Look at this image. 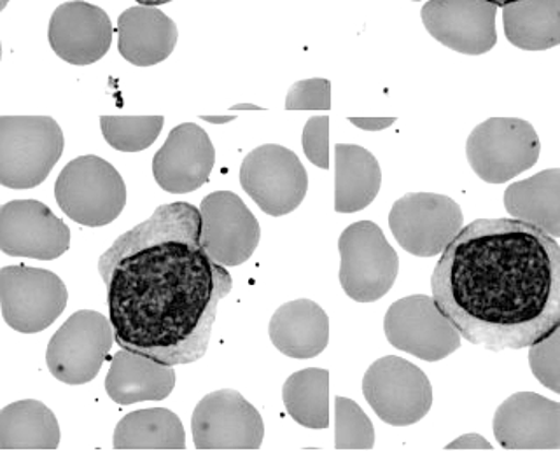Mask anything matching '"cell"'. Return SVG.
<instances>
[{
	"label": "cell",
	"mask_w": 560,
	"mask_h": 451,
	"mask_svg": "<svg viewBox=\"0 0 560 451\" xmlns=\"http://www.w3.org/2000/svg\"><path fill=\"white\" fill-rule=\"evenodd\" d=\"M200 232V209L184 202L162 205L98 259L122 351L171 366L206 355L218 302L232 290V276L201 247Z\"/></svg>",
	"instance_id": "6da1fadb"
},
{
	"label": "cell",
	"mask_w": 560,
	"mask_h": 451,
	"mask_svg": "<svg viewBox=\"0 0 560 451\" xmlns=\"http://www.w3.org/2000/svg\"><path fill=\"white\" fill-rule=\"evenodd\" d=\"M431 290L472 345L529 348L560 325V246L515 217L472 221L438 261Z\"/></svg>",
	"instance_id": "7a4b0ae2"
},
{
	"label": "cell",
	"mask_w": 560,
	"mask_h": 451,
	"mask_svg": "<svg viewBox=\"0 0 560 451\" xmlns=\"http://www.w3.org/2000/svg\"><path fill=\"white\" fill-rule=\"evenodd\" d=\"M66 147L60 124L49 116L0 118V182L32 189L48 179Z\"/></svg>",
	"instance_id": "3957f363"
},
{
	"label": "cell",
	"mask_w": 560,
	"mask_h": 451,
	"mask_svg": "<svg viewBox=\"0 0 560 451\" xmlns=\"http://www.w3.org/2000/svg\"><path fill=\"white\" fill-rule=\"evenodd\" d=\"M127 197L121 174L92 154L67 163L55 182L58 206L67 217L88 228H101L118 219Z\"/></svg>",
	"instance_id": "277c9868"
},
{
	"label": "cell",
	"mask_w": 560,
	"mask_h": 451,
	"mask_svg": "<svg viewBox=\"0 0 560 451\" xmlns=\"http://www.w3.org/2000/svg\"><path fill=\"white\" fill-rule=\"evenodd\" d=\"M541 142L533 124L518 118H490L466 142L469 167L489 185H503L533 168Z\"/></svg>",
	"instance_id": "5b68a950"
},
{
	"label": "cell",
	"mask_w": 560,
	"mask_h": 451,
	"mask_svg": "<svg viewBox=\"0 0 560 451\" xmlns=\"http://www.w3.org/2000/svg\"><path fill=\"white\" fill-rule=\"evenodd\" d=\"M340 284L350 299L373 302L393 289L399 259L378 224L359 221L350 224L338 240Z\"/></svg>",
	"instance_id": "8992f818"
},
{
	"label": "cell",
	"mask_w": 560,
	"mask_h": 451,
	"mask_svg": "<svg viewBox=\"0 0 560 451\" xmlns=\"http://www.w3.org/2000/svg\"><path fill=\"white\" fill-rule=\"evenodd\" d=\"M116 340L113 322L101 311L79 310L49 340V372L67 385L95 380Z\"/></svg>",
	"instance_id": "52a82bcc"
},
{
	"label": "cell",
	"mask_w": 560,
	"mask_h": 451,
	"mask_svg": "<svg viewBox=\"0 0 560 451\" xmlns=\"http://www.w3.org/2000/svg\"><path fill=\"white\" fill-rule=\"evenodd\" d=\"M363 394L376 416L394 427L417 424L433 406V387L425 372L396 355L368 368Z\"/></svg>",
	"instance_id": "ba28073f"
},
{
	"label": "cell",
	"mask_w": 560,
	"mask_h": 451,
	"mask_svg": "<svg viewBox=\"0 0 560 451\" xmlns=\"http://www.w3.org/2000/svg\"><path fill=\"white\" fill-rule=\"evenodd\" d=\"M69 301L66 284L57 273L25 264L0 270V305L9 328L35 334L58 319Z\"/></svg>",
	"instance_id": "9c48e42d"
},
{
	"label": "cell",
	"mask_w": 560,
	"mask_h": 451,
	"mask_svg": "<svg viewBox=\"0 0 560 451\" xmlns=\"http://www.w3.org/2000/svg\"><path fill=\"white\" fill-rule=\"evenodd\" d=\"M459 203L436 193H410L394 203L389 228L399 246L417 258L443 254L463 229Z\"/></svg>",
	"instance_id": "30bf717a"
},
{
	"label": "cell",
	"mask_w": 560,
	"mask_h": 451,
	"mask_svg": "<svg viewBox=\"0 0 560 451\" xmlns=\"http://www.w3.org/2000/svg\"><path fill=\"white\" fill-rule=\"evenodd\" d=\"M241 186L271 217L296 211L305 200L308 176L293 151L282 145H259L242 162Z\"/></svg>",
	"instance_id": "8fae6325"
},
{
	"label": "cell",
	"mask_w": 560,
	"mask_h": 451,
	"mask_svg": "<svg viewBox=\"0 0 560 451\" xmlns=\"http://www.w3.org/2000/svg\"><path fill=\"white\" fill-rule=\"evenodd\" d=\"M387 342L428 363H438L459 351L460 333L443 316L433 296H407L390 305L385 313Z\"/></svg>",
	"instance_id": "7c38bea8"
},
{
	"label": "cell",
	"mask_w": 560,
	"mask_h": 451,
	"mask_svg": "<svg viewBox=\"0 0 560 451\" xmlns=\"http://www.w3.org/2000/svg\"><path fill=\"white\" fill-rule=\"evenodd\" d=\"M191 434L198 450H259L265 425L241 392L224 389L210 392L197 404Z\"/></svg>",
	"instance_id": "4fadbf2b"
},
{
	"label": "cell",
	"mask_w": 560,
	"mask_h": 451,
	"mask_svg": "<svg viewBox=\"0 0 560 451\" xmlns=\"http://www.w3.org/2000/svg\"><path fill=\"white\" fill-rule=\"evenodd\" d=\"M200 244L221 266H241L256 252L261 228L241 197L215 191L201 200Z\"/></svg>",
	"instance_id": "5bb4252c"
},
{
	"label": "cell",
	"mask_w": 560,
	"mask_h": 451,
	"mask_svg": "<svg viewBox=\"0 0 560 451\" xmlns=\"http://www.w3.org/2000/svg\"><path fill=\"white\" fill-rule=\"evenodd\" d=\"M429 36L457 54H489L498 43V5L489 0H428L420 11Z\"/></svg>",
	"instance_id": "9a60e30c"
},
{
	"label": "cell",
	"mask_w": 560,
	"mask_h": 451,
	"mask_svg": "<svg viewBox=\"0 0 560 451\" xmlns=\"http://www.w3.org/2000/svg\"><path fill=\"white\" fill-rule=\"evenodd\" d=\"M69 247V226L43 202L14 200L0 209V250L5 256L52 261Z\"/></svg>",
	"instance_id": "2e32d148"
},
{
	"label": "cell",
	"mask_w": 560,
	"mask_h": 451,
	"mask_svg": "<svg viewBox=\"0 0 560 451\" xmlns=\"http://www.w3.org/2000/svg\"><path fill=\"white\" fill-rule=\"evenodd\" d=\"M215 165L214 144L195 123L175 127L162 150L154 154L153 176L172 194H188L203 188Z\"/></svg>",
	"instance_id": "e0dca14e"
},
{
	"label": "cell",
	"mask_w": 560,
	"mask_h": 451,
	"mask_svg": "<svg viewBox=\"0 0 560 451\" xmlns=\"http://www.w3.org/2000/svg\"><path fill=\"white\" fill-rule=\"evenodd\" d=\"M49 46L70 66H92L109 51L113 23L98 5L84 0L66 2L49 20Z\"/></svg>",
	"instance_id": "ac0fdd59"
},
{
	"label": "cell",
	"mask_w": 560,
	"mask_h": 451,
	"mask_svg": "<svg viewBox=\"0 0 560 451\" xmlns=\"http://www.w3.org/2000/svg\"><path fill=\"white\" fill-rule=\"evenodd\" d=\"M494 436L504 450H560V403L534 392L513 394L495 412Z\"/></svg>",
	"instance_id": "d6986e66"
},
{
	"label": "cell",
	"mask_w": 560,
	"mask_h": 451,
	"mask_svg": "<svg viewBox=\"0 0 560 451\" xmlns=\"http://www.w3.org/2000/svg\"><path fill=\"white\" fill-rule=\"evenodd\" d=\"M118 49L131 66L151 67L165 62L177 45L174 20L156 5H136L118 19Z\"/></svg>",
	"instance_id": "ffe728a7"
},
{
	"label": "cell",
	"mask_w": 560,
	"mask_h": 451,
	"mask_svg": "<svg viewBox=\"0 0 560 451\" xmlns=\"http://www.w3.org/2000/svg\"><path fill=\"white\" fill-rule=\"evenodd\" d=\"M174 387V366L122 348L114 354L105 378L107 395L122 406L163 401L172 394Z\"/></svg>",
	"instance_id": "44dd1931"
},
{
	"label": "cell",
	"mask_w": 560,
	"mask_h": 451,
	"mask_svg": "<svg viewBox=\"0 0 560 451\" xmlns=\"http://www.w3.org/2000/svg\"><path fill=\"white\" fill-rule=\"evenodd\" d=\"M268 333L280 354L291 359H312L328 346L329 319L317 302L296 299L277 308Z\"/></svg>",
	"instance_id": "7402d4cb"
},
{
	"label": "cell",
	"mask_w": 560,
	"mask_h": 451,
	"mask_svg": "<svg viewBox=\"0 0 560 451\" xmlns=\"http://www.w3.org/2000/svg\"><path fill=\"white\" fill-rule=\"evenodd\" d=\"M382 170L370 151L361 145L335 147V211L354 214L372 205L381 191Z\"/></svg>",
	"instance_id": "603a6c76"
},
{
	"label": "cell",
	"mask_w": 560,
	"mask_h": 451,
	"mask_svg": "<svg viewBox=\"0 0 560 451\" xmlns=\"http://www.w3.org/2000/svg\"><path fill=\"white\" fill-rule=\"evenodd\" d=\"M504 206L515 219L534 224L551 237L560 238V168L542 170L508 186Z\"/></svg>",
	"instance_id": "cb8c5ba5"
},
{
	"label": "cell",
	"mask_w": 560,
	"mask_h": 451,
	"mask_svg": "<svg viewBox=\"0 0 560 451\" xmlns=\"http://www.w3.org/2000/svg\"><path fill=\"white\" fill-rule=\"evenodd\" d=\"M60 425L46 404L25 399L0 412V450H57Z\"/></svg>",
	"instance_id": "d4e9b609"
},
{
	"label": "cell",
	"mask_w": 560,
	"mask_h": 451,
	"mask_svg": "<svg viewBox=\"0 0 560 451\" xmlns=\"http://www.w3.org/2000/svg\"><path fill=\"white\" fill-rule=\"evenodd\" d=\"M504 36L524 51L560 46V0H515L503 8Z\"/></svg>",
	"instance_id": "484cf974"
},
{
	"label": "cell",
	"mask_w": 560,
	"mask_h": 451,
	"mask_svg": "<svg viewBox=\"0 0 560 451\" xmlns=\"http://www.w3.org/2000/svg\"><path fill=\"white\" fill-rule=\"evenodd\" d=\"M116 450H186L183 422L166 407L128 413L114 430Z\"/></svg>",
	"instance_id": "4316f807"
},
{
	"label": "cell",
	"mask_w": 560,
	"mask_h": 451,
	"mask_svg": "<svg viewBox=\"0 0 560 451\" xmlns=\"http://www.w3.org/2000/svg\"><path fill=\"white\" fill-rule=\"evenodd\" d=\"M285 412L306 429L329 427V371L308 368L291 375L282 389Z\"/></svg>",
	"instance_id": "83f0119b"
},
{
	"label": "cell",
	"mask_w": 560,
	"mask_h": 451,
	"mask_svg": "<svg viewBox=\"0 0 560 451\" xmlns=\"http://www.w3.org/2000/svg\"><path fill=\"white\" fill-rule=\"evenodd\" d=\"M163 116H102L101 128L105 142L121 153L148 150L162 133Z\"/></svg>",
	"instance_id": "f1b7e54d"
},
{
	"label": "cell",
	"mask_w": 560,
	"mask_h": 451,
	"mask_svg": "<svg viewBox=\"0 0 560 451\" xmlns=\"http://www.w3.org/2000/svg\"><path fill=\"white\" fill-rule=\"evenodd\" d=\"M375 429L355 401L335 399V448L337 450H372Z\"/></svg>",
	"instance_id": "f546056e"
},
{
	"label": "cell",
	"mask_w": 560,
	"mask_h": 451,
	"mask_svg": "<svg viewBox=\"0 0 560 451\" xmlns=\"http://www.w3.org/2000/svg\"><path fill=\"white\" fill-rule=\"evenodd\" d=\"M529 366L536 380L560 395V325L529 346Z\"/></svg>",
	"instance_id": "4dcf8cb0"
},
{
	"label": "cell",
	"mask_w": 560,
	"mask_h": 451,
	"mask_svg": "<svg viewBox=\"0 0 560 451\" xmlns=\"http://www.w3.org/2000/svg\"><path fill=\"white\" fill-rule=\"evenodd\" d=\"M288 110H329L331 109V83L328 80L298 81L289 88L285 98Z\"/></svg>",
	"instance_id": "1f68e13d"
},
{
	"label": "cell",
	"mask_w": 560,
	"mask_h": 451,
	"mask_svg": "<svg viewBox=\"0 0 560 451\" xmlns=\"http://www.w3.org/2000/svg\"><path fill=\"white\" fill-rule=\"evenodd\" d=\"M303 153L315 167L329 168V118L315 116L306 121L303 128Z\"/></svg>",
	"instance_id": "d6a6232c"
},
{
	"label": "cell",
	"mask_w": 560,
	"mask_h": 451,
	"mask_svg": "<svg viewBox=\"0 0 560 451\" xmlns=\"http://www.w3.org/2000/svg\"><path fill=\"white\" fill-rule=\"evenodd\" d=\"M446 450H494L487 439L478 434H464L459 439H455L451 444H446Z\"/></svg>",
	"instance_id": "836d02e7"
},
{
	"label": "cell",
	"mask_w": 560,
	"mask_h": 451,
	"mask_svg": "<svg viewBox=\"0 0 560 451\" xmlns=\"http://www.w3.org/2000/svg\"><path fill=\"white\" fill-rule=\"evenodd\" d=\"M349 121L366 132H381L396 123V118H349Z\"/></svg>",
	"instance_id": "e575fe53"
},
{
	"label": "cell",
	"mask_w": 560,
	"mask_h": 451,
	"mask_svg": "<svg viewBox=\"0 0 560 451\" xmlns=\"http://www.w3.org/2000/svg\"><path fill=\"white\" fill-rule=\"evenodd\" d=\"M136 2L142 5H163L168 4L172 0H136Z\"/></svg>",
	"instance_id": "d590c367"
},
{
	"label": "cell",
	"mask_w": 560,
	"mask_h": 451,
	"mask_svg": "<svg viewBox=\"0 0 560 451\" xmlns=\"http://www.w3.org/2000/svg\"><path fill=\"white\" fill-rule=\"evenodd\" d=\"M492 4L498 5V8H504V5L512 4L515 0H489Z\"/></svg>",
	"instance_id": "8d00e7d4"
},
{
	"label": "cell",
	"mask_w": 560,
	"mask_h": 451,
	"mask_svg": "<svg viewBox=\"0 0 560 451\" xmlns=\"http://www.w3.org/2000/svg\"><path fill=\"white\" fill-rule=\"evenodd\" d=\"M413 2H420V0H413Z\"/></svg>",
	"instance_id": "74e56055"
}]
</instances>
